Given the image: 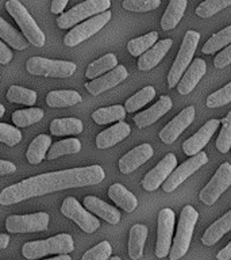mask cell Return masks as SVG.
I'll use <instances>...</instances> for the list:
<instances>
[{"instance_id": "cell-1", "label": "cell", "mask_w": 231, "mask_h": 260, "mask_svg": "<svg viewBox=\"0 0 231 260\" xmlns=\"http://www.w3.org/2000/svg\"><path fill=\"white\" fill-rule=\"evenodd\" d=\"M104 178V170L97 164L36 175L32 178L24 179L16 184L6 187L0 192V205L10 206L26 199L50 194V192L76 188V187L93 186L103 182Z\"/></svg>"}, {"instance_id": "cell-2", "label": "cell", "mask_w": 231, "mask_h": 260, "mask_svg": "<svg viewBox=\"0 0 231 260\" xmlns=\"http://www.w3.org/2000/svg\"><path fill=\"white\" fill-rule=\"evenodd\" d=\"M74 251V241L70 235L61 233L46 240L28 241L22 247V255L28 260L41 259L46 255H68Z\"/></svg>"}, {"instance_id": "cell-3", "label": "cell", "mask_w": 231, "mask_h": 260, "mask_svg": "<svg viewBox=\"0 0 231 260\" xmlns=\"http://www.w3.org/2000/svg\"><path fill=\"white\" fill-rule=\"evenodd\" d=\"M199 213L192 206H185L182 209L180 219H178L177 233L174 237L173 245L170 247L169 259L178 260L185 255L189 249L190 239L194 235L195 225L198 222Z\"/></svg>"}, {"instance_id": "cell-4", "label": "cell", "mask_w": 231, "mask_h": 260, "mask_svg": "<svg viewBox=\"0 0 231 260\" xmlns=\"http://www.w3.org/2000/svg\"><path fill=\"white\" fill-rule=\"evenodd\" d=\"M6 10L15 19L28 44H32L36 48H42L46 41L44 31L41 30L40 26L36 24L34 18L30 15V12L26 10L23 4L20 3L19 0H8L6 3Z\"/></svg>"}, {"instance_id": "cell-5", "label": "cell", "mask_w": 231, "mask_h": 260, "mask_svg": "<svg viewBox=\"0 0 231 260\" xmlns=\"http://www.w3.org/2000/svg\"><path fill=\"white\" fill-rule=\"evenodd\" d=\"M199 41H200V34L195 30H189L185 32L182 44L180 46V50L177 53V57L174 60L173 65L168 75V85L169 88H173L178 84V81L182 77L188 67L190 65V61L194 58L195 50L198 48Z\"/></svg>"}, {"instance_id": "cell-6", "label": "cell", "mask_w": 231, "mask_h": 260, "mask_svg": "<svg viewBox=\"0 0 231 260\" xmlns=\"http://www.w3.org/2000/svg\"><path fill=\"white\" fill-rule=\"evenodd\" d=\"M26 69L34 76L44 77H70L76 72V64L70 61L50 60L44 57H31L26 62Z\"/></svg>"}, {"instance_id": "cell-7", "label": "cell", "mask_w": 231, "mask_h": 260, "mask_svg": "<svg viewBox=\"0 0 231 260\" xmlns=\"http://www.w3.org/2000/svg\"><path fill=\"white\" fill-rule=\"evenodd\" d=\"M109 7H111V0H87L58 16L57 24L60 28H70L87 18L107 11Z\"/></svg>"}, {"instance_id": "cell-8", "label": "cell", "mask_w": 231, "mask_h": 260, "mask_svg": "<svg viewBox=\"0 0 231 260\" xmlns=\"http://www.w3.org/2000/svg\"><path fill=\"white\" fill-rule=\"evenodd\" d=\"M109 19H111V11L107 10V11L101 12V14H97V15L92 16L87 22L76 24L65 36L64 44L66 46H69V48H72V46H76V45L84 42V41H87L92 36H95L97 31H100L101 28L108 23Z\"/></svg>"}, {"instance_id": "cell-9", "label": "cell", "mask_w": 231, "mask_h": 260, "mask_svg": "<svg viewBox=\"0 0 231 260\" xmlns=\"http://www.w3.org/2000/svg\"><path fill=\"white\" fill-rule=\"evenodd\" d=\"M61 213L69 219H72L73 222H76L81 231L87 233H93L100 228V221L97 219V217H95L84 206H81L80 202L73 197L65 198L61 206Z\"/></svg>"}, {"instance_id": "cell-10", "label": "cell", "mask_w": 231, "mask_h": 260, "mask_svg": "<svg viewBox=\"0 0 231 260\" xmlns=\"http://www.w3.org/2000/svg\"><path fill=\"white\" fill-rule=\"evenodd\" d=\"M231 186V164L223 162L215 172L214 178L200 191V201L207 206H212L224 191Z\"/></svg>"}, {"instance_id": "cell-11", "label": "cell", "mask_w": 231, "mask_h": 260, "mask_svg": "<svg viewBox=\"0 0 231 260\" xmlns=\"http://www.w3.org/2000/svg\"><path fill=\"white\" fill-rule=\"evenodd\" d=\"M49 217L48 213H34L26 215H10L6 219V229L10 233H32V232H44L48 229Z\"/></svg>"}, {"instance_id": "cell-12", "label": "cell", "mask_w": 231, "mask_h": 260, "mask_svg": "<svg viewBox=\"0 0 231 260\" xmlns=\"http://www.w3.org/2000/svg\"><path fill=\"white\" fill-rule=\"evenodd\" d=\"M208 162V157L204 152H199L190 158L185 160L181 166H178L176 170L169 175V178L166 179L165 183L162 184V188L165 192H173L182 182H185L190 175L195 174L196 171Z\"/></svg>"}, {"instance_id": "cell-13", "label": "cell", "mask_w": 231, "mask_h": 260, "mask_svg": "<svg viewBox=\"0 0 231 260\" xmlns=\"http://www.w3.org/2000/svg\"><path fill=\"white\" fill-rule=\"evenodd\" d=\"M174 229V211L172 209H162L158 213L157 226V245H156V255L160 259H164L169 255L172 236Z\"/></svg>"}, {"instance_id": "cell-14", "label": "cell", "mask_w": 231, "mask_h": 260, "mask_svg": "<svg viewBox=\"0 0 231 260\" xmlns=\"http://www.w3.org/2000/svg\"><path fill=\"white\" fill-rule=\"evenodd\" d=\"M177 166V158L173 153H168L153 170L149 171L142 180V187L146 191H156L158 187L165 183Z\"/></svg>"}, {"instance_id": "cell-15", "label": "cell", "mask_w": 231, "mask_h": 260, "mask_svg": "<svg viewBox=\"0 0 231 260\" xmlns=\"http://www.w3.org/2000/svg\"><path fill=\"white\" fill-rule=\"evenodd\" d=\"M127 76H129L127 69L123 65H117L108 73L101 75V76L96 77V79H93L89 83H87L85 88H87V91L89 93H92V95H100V93L105 92L107 89L121 84L122 81L127 79Z\"/></svg>"}, {"instance_id": "cell-16", "label": "cell", "mask_w": 231, "mask_h": 260, "mask_svg": "<svg viewBox=\"0 0 231 260\" xmlns=\"http://www.w3.org/2000/svg\"><path fill=\"white\" fill-rule=\"evenodd\" d=\"M195 119V107L189 106L176 115L164 129L160 132V138L165 144H173L178 138V136L194 122Z\"/></svg>"}, {"instance_id": "cell-17", "label": "cell", "mask_w": 231, "mask_h": 260, "mask_svg": "<svg viewBox=\"0 0 231 260\" xmlns=\"http://www.w3.org/2000/svg\"><path fill=\"white\" fill-rule=\"evenodd\" d=\"M219 125H220L219 119H210V121H207L200 127V130H198L192 137H189L186 141H184V144H182L184 153L188 154V156H195L199 152H202L203 148L208 144L211 137L218 130Z\"/></svg>"}, {"instance_id": "cell-18", "label": "cell", "mask_w": 231, "mask_h": 260, "mask_svg": "<svg viewBox=\"0 0 231 260\" xmlns=\"http://www.w3.org/2000/svg\"><path fill=\"white\" fill-rule=\"evenodd\" d=\"M153 153V148L150 144L138 145L133 150L127 152L125 156H122L119 160V171L122 174H131L142 164H145L149 158H151Z\"/></svg>"}, {"instance_id": "cell-19", "label": "cell", "mask_w": 231, "mask_h": 260, "mask_svg": "<svg viewBox=\"0 0 231 260\" xmlns=\"http://www.w3.org/2000/svg\"><path fill=\"white\" fill-rule=\"evenodd\" d=\"M206 61L202 60V58H195L190 62L189 68L186 69L185 73L182 75L181 80L178 81V84L176 85L178 89V93L180 95H186V93L192 92L199 81L202 80V77L206 75Z\"/></svg>"}, {"instance_id": "cell-20", "label": "cell", "mask_w": 231, "mask_h": 260, "mask_svg": "<svg viewBox=\"0 0 231 260\" xmlns=\"http://www.w3.org/2000/svg\"><path fill=\"white\" fill-rule=\"evenodd\" d=\"M172 99L169 96H161L158 99V102L156 105H153L150 109L142 111V113L137 114L134 117V122L138 127H146V126H150L154 122H157L162 115H165L170 109H172Z\"/></svg>"}, {"instance_id": "cell-21", "label": "cell", "mask_w": 231, "mask_h": 260, "mask_svg": "<svg viewBox=\"0 0 231 260\" xmlns=\"http://www.w3.org/2000/svg\"><path fill=\"white\" fill-rule=\"evenodd\" d=\"M131 127L129 123L121 121L117 125L111 126L107 130H103L101 133L97 134L96 146L99 149H107L111 146L117 145L118 142L123 141L126 137H129Z\"/></svg>"}, {"instance_id": "cell-22", "label": "cell", "mask_w": 231, "mask_h": 260, "mask_svg": "<svg viewBox=\"0 0 231 260\" xmlns=\"http://www.w3.org/2000/svg\"><path fill=\"white\" fill-rule=\"evenodd\" d=\"M84 206L85 209L88 211H91L92 214L100 217V218H103L108 223L117 225V223L121 221L122 215L117 207L109 206L108 203H105L104 201H101V199H99L97 197H93V195L85 197Z\"/></svg>"}, {"instance_id": "cell-23", "label": "cell", "mask_w": 231, "mask_h": 260, "mask_svg": "<svg viewBox=\"0 0 231 260\" xmlns=\"http://www.w3.org/2000/svg\"><path fill=\"white\" fill-rule=\"evenodd\" d=\"M172 44H173L172 40H162L156 42L147 52L139 56L138 68L141 71H150L151 68H154L165 57L166 53L169 52V49L172 48Z\"/></svg>"}, {"instance_id": "cell-24", "label": "cell", "mask_w": 231, "mask_h": 260, "mask_svg": "<svg viewBox=\"0 0 231 260\" xmlns=\"http://www.w3.org/2000/svg\"><path fill=\"white\" fill-rule=\"evenodd\" d=\"M108 197L113 201L117 206L122 207L127 213H133L138 206V199L133 192H130L123 184L115 183L108 188Z\"/></svg>"}, {"instance_id": "cell-25", "label": "cell", "mask_w": 231, "mask_h": 260, "mask_svg": "<svg viewBox=\"0 0 231 260\" xmlns=\"http://www.w3.org/2000/svg\"><path fill=\"white\" fill-rule=\"evenodd\" d=\"M231 231V210L227 211L226 214L223 215L222 218H219L218 221H215L211 225L202 237V241L204 245H215L219 240L222 239L223 236L226 235L227 232Z\"/></svg>"}, {"instance_id": "cell-26", "label": "cell", "mask_w": 231, "mask_h": 260, "mask_svg": "<svg viewBox=\"0 0 231 260\" xmlns=\"http://www.w3.org/2000/svg\"><path fill=\"white\" fill-rule=\"evenodd\" d=\"M186 4H188L186 0H170L165 12H164V15H162V30L168 31V30H172L180 23V20L182 19L184 12H185Z\"/></svg>"}, {"instance_id": "cell-27", "label": "cell", "mask_w": 231, "mask_h": 260, "mask_svg": "<svg viewBox=\"0 0 231 260\" xmlns=\"http://www.w3.org/2000/svg\"><path fill=\"white\" fill-rule=\"evenodd\" d=\"M146 239H147V228L142 223H137L130 229L129 237V255L133 260L141 259L143 255Z\"/></svg>"}, {"instance_id": "cell-28", "label": "cell", "mask_w": 231, "mask_h": 260, "mask_svg": "<svg viewBox=\"0 0 231 260\" xmlns=\"http://www.w3.org/2000/svg\"><path fill=\"white\" fill-rule=\"evenodd\" d=\"M83 98L79 92L73 89H61V91H52L46 96V105L54 109L60 107H70L77 103H80Z\"/></svg>"}, {"instance_id": "cell-29", "label": "cell", "mask_w": 231, "mask_h": 260, "mask_svg": "<svg viewBox=\"0 0 231 260\" xmlns=\"http://www.w3.org/2000/svg\"><path fill=\"white\" fill-rule=\"evenodd\" d=\"M84 125L79 118H60L53 119L50 123V132L53 136H76L83 133Z\"/></svg>"}, {"instance_id": "cell-30", "label": "cell", "mask_w": 231, "mask_h": 260, "mask_svg": "<svg viewBox=\"0 0 231 260\" xmlns=\"http://www.w3.org/2000/svg\"><path fill=\"white\" fill-rule=\"evenodd\" d=\"M50 146H52L50 136H46V134L36 136L27 148V153H26L27 161L30 164H40L45 158V154H46Z\"/></svg>"}, {"instance_id": "cell-31", "label": "cell", "mask_w": 231, "mask_h": 260, "mask_svg": "<svg viewBox=\"0 0 231 260\" xmlns=\"http://www.w3.org/2000/svg\"><path fill=\"white\" fill-rule=\"evenodd\" d=\"M0 38L16 50H24L28 46L27 40L20 32L16 31L15 28L8 22H6L2 16H0Z\"/></svg>"}, {"instance_id": "cell-32", "label": "cell", "mask_w": 231, "mask_h": 260, "mask_svg": "<svg viewBox=\"0 0 231 260\" xmlns=\"http://www.w3.org/2000/svg\"><path fill=\"white\" fill-rule=\"evenodd\" d=\"M117 65H118L117 56L112 54V53H108V54L100 57L99 60L93 61L92 64H89L87 71H85V76L88 77V79H91V80H93V79L101 76L103 73L112 71Z\"/></svg>"}, {"instance_id": "cell-33", "label": "cell", "mask_w": 231, "mask_h": 260, "mask_svg": "<svg viewBox=\"0 0 231 260\" xmlns=\"http://www.w3.org/2000/svg\"><path fill=\"white\" fill-rule=\"evenodd\" d=\"M126 110L123 106H109V107H103V109L96 110L92 114V119L96 122L97 125H107L111 122H121L125 119Z\"/></svg>"}, {"instance_id": "cell-34", "label": "cell", "mask_w": 231, "mask_h": 260, "mask_svg": "<svg viewBox=\"0 0 231 260\" xmlns=\"http://www.w3.org/2000/svg\"><path fill=\"white\" fill-rule=\"evenodd\" d=\"M81 150V142L77 138H66V140H61V141L54 142L48 150V158L49 160H54V158L64 156V154H73L79 153Z\"/></svg>"}, {"instance_id": "cell-35", "label": "cell", "mask_w": 231, "mask_h": 260, "mask_svg": "<svg viewBox=\"0 0 231 260\" xmlns=\"http://www.w3.org/2000/svg\"><path fill=\"white\" fill-rule=\"evenodd\" d=\"M158 40V32L151 31L147 32L146 36L138 37V38H134L127 44V50L131 56L139 57L142 56L143 53L147 52L151 46H153Z\"/></svg>"}, {"instance_id": "cell-36", "label": "cell", "mask_w": 231, "mask_h": 260, "mask_svg": "<svg viewBox=\"0 0 231 260\" xmlns=\"http://www.w3.org/2000/svg\"><path fill=\"white\" fill-rule=\"evenodd\" d=\"M42 119H44V110L38 109V107L18 110L15 113H12V122L18 127H26V126L36 123Z\"/></svg>"}, {"instance_id": "cell-37", "label": "cell", "mask_w": 231, "mask_h": 260, "mask_svg": "<svg viewBox=\"0 0 231 260\" xmlns=\"http://www.w3.org/2000/svg\"><path fill=\"white\" fill-rule=\"evenodd\" d=\"M154 96H156V89L151 85H147V87L138 91L135 95H133L126 101L125 110L129 111V113H134V111H137V110L142 109L145 105H147L149 102L153 101Z\"/></svg>"}, {"instance_id": "cell-38", "label": "cell", "mask_w": 231, "mask_h": 260, "mask_svg": "<svg viewBox=\"0 0 231 260\" xmlns=\"http://www.w3.org/2000/svg\"><path fill=\"white\" fill-rule=\"evenodd\" d=\"M228 44H231V24L211 37L202 48V52L204 54H214Z\"/></svg>"}, {"instance_id": "cell-39", "label": "cell", "mask_w": 231, "mask_h": 260, "mask_svg": "<svg viewBox=\"0 0 231 260\" xmlns=\"http://www.w3.org/2000/svg\"><path fill=\"white\" fill-rule=\"evenodd\" d=\"M7 99L11 103L34 106L36 102V92L34 89L24 88L20 85H11L7 91Z\"/></svg>"}, {"instance_id": "cell-40", "label": "cell", "mask_w": 231, "mask_h": 260, "mask_svg": "<svg viewBox=\"0 0 231 260\" xmlns=\"http://www.w3.org/2000/svg\"><path fill=\"white\" fill-rule=\"evenodd\" d=\"M228 6H231V0H204L200 6H198L195 12L200 18H210Z\"/></svg>"}, {"instance_id": "cell-41", "label": "cell", "mask_w": 231, "mask_h": 260, "mask_svg": "<svg viewBox=\"0 0 231 260\" xmlns=\"http://www.w3.org/2000/svg\"><path fill=\"white\" fill-rule=\"evenodd\" d=\"M216 148L220 153H227L231 149V111L222 121V130L216 140Z\"/></svg>"}, {"instance_id": "cell-42", "label": "cell", "mask_w": 231, "mask_h": 260, "mask_svg": "<svg viewBox=\"0 0 231 260\" xmlns=\"http://www.w3.org/2000/svg\"><path fill=\"white\" fill-rule=\"evenodd\" d=\"M231 102V81L207 98V106L210 109H218Z\"/></svg>"}, {"instance_id": "cell-43", "label": "cell", "mask_w": 231, "mask_h": 260, "mask_svg": "<svg viewBox=\"0 0 231 260\" xmlns=\"http://www.w3.org/2000/svg\"><path fill=\"white\" fill-rule=\"evenodd\" d=\"M112 253V248L108 241H101L83 255L81 260H108Z\"/></svg>"}, {"instance_id": "cell-44", "label": "cell", "mask_w": 231, "mask_h": 260, "mask_svg": "<svg viewBox=\"0 0 231 260\" xmlns=\"http://www.w3.org/2000/svg\"><path fill=\"white\" fill-rule=\"evenodd\" d=\"M160 4H161V0H125L122 6L127 11L147 12L158 8Z\"/></svg>"}, {"instance_id": "cell-45", "label": "cell", "mask_w": 231, "mask_h": 260, "mask_svg": "<svg viewBox=\"0 0 231 260\" xmlns=\"http://www.w3.org/2000/svg\"><path fill=\"white\" fill-rule=\"evenodd\" d=\"M22 141V132L15 126L8 123H0V142L8 146H15Z\"/></svg>"}, {"instance_id": "cell-46", "label": "cell", "mask_w": 231, "mask_h": 260, "mask_svg": "<svg viewBox=\"0 0 231 260\" xmlns=\"http://www.w3.org/2000/svg\"><path fill=\"white\" fill-rule=\"evenodd\" d=\"M231 64V44L227 46L224 50L216 54L214 60V65L216 68H224L227 65Z\"/></svg>"}, {"instance_id": "cell-47", "label": "cell", "mask_w": 231, "mask_h": 260, "mask_svg": "<svg viewBox=\"0 0 231 260\" xmlns=\"http://www.w3.org/2000/svg\"><path fill=\"white\" fill-rule=\"evenodd\" d=\"M12 60V52L11 49L8 48L7 45L3 44L0 40V64L7 65Z\"/></svg>"}, {"instance_id": "cell-48", "label": "cell", "mask_w": 231, "mask_h": 260, "mask_svg": "<svg viewBox=\"0 0 231 260\" xmlns=\"http://www.w3.org/2000/svg\"><path fill=\"white\" fill-rule=\"evenodd\" d=\"M15 171V164H12L11 161H7V160H0V175L14 174Z\"/></svg>"}, {"instance_id": "cell-49", "label": "cell", "mask_w": 231, "mask_h": 260, "mask_svg": "<svg viewBox=\"0 0 231 260\" xmlns=\"http://www.w3.org/2000/svg\"><path fill=\"white\" fill-rule=\"evenodd\" d=\"M68 3H69V0H53L50 11H52L53 14H61V12L64 11Z\"/></svg>"}, {"instance_id": "cell-50", "label": "cell", "mask_w": 231, "mask_h": 260, "mask_svg": "<svg viewBox=\"0 0 231 260\" xmlns=\"http://www.w3.org/2000/svg\"><path fill=\"white\" fill-rule=\"evenodd\" d=\"M216 259L218 260H231V241L227 244L226 247L220 249L216 255Z\"/></svg>"}, {"instance_id": "cell-51", "label": "cell", "mask_w": 231, "mask_h": 260, "mask_svg": "<svg viewBox=\"0 0 231 260\" xmlns=\"http://www.w3.org/2000/svg\"><path fill=\"white\" fill-rule=\"evenodd\" d=\"M10 244V236L0 233V249H6Z\"/></svg>"}, {"instance_id": "cell-52", "label": "cell", "mask_w": 231, "mask_h": 260, "mask_svg": "<svg viewBox=\"0 0 231 260\" xmlns=\"http://www.w3.org/2000/svg\"><path fill=\"white\" fill-rule=\"evenodd\" d=\"M44 260H72V257L69 255H58L56 257H50V259H44Z\"/></svg>"}, {"instance_id": "cell-53", "label": "cell", "mask_w": 231, "mask_h": 260, "mask_svg": "<svg viewBox=\"0 0 231 260\" xmlns=\"http://www.w3.org/2000/svg\"><path fill=\"white\" fill-rule=\"evenodd\" d=\"M4 113H6V109H4V106L2 105V103H0V118L3 117Z\"/></svg>"}, {"instance_id": "cell-54", "label": "cell", "mask_w": 231, "mask_h": 260, "mask_svg": "<svg viewBox=\"0 0 231 260\" xmlns=\"http://www.w3.org/2000/svg\"><path fill=\"white\" fill-rule=\"evenodd\" d=\"M108 260H122V259L119 257V256H113V257H109Z\"/></svg>"}, {"instance_id": "cell-55", "label": "cell", "mask_w": 231, "mask_h": 260, "mask_svg": "<svg viewBox=\"0 0 231 260\" xmlns=\"http://www.w3.org/2000/svg\"><path fill=\"white\" fill-rule=\"evenodd\" d=\"M0 79H2V76H0Z\"/></svg>"}]
</instances>
